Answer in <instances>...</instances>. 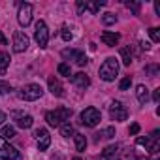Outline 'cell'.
Returning <instances> with one entry per match:
<instances>
[{
    "label": "cell",
    "instance_id": "20",
    "mask_svg": "<svg viewBox=\"0 0 160 160\" xmlns=\"http://www.w3.org/2000/svg\"><path fill=\"white\" fill-rule=\"evenodd\" d=\"M117 151H119V145H117V143H115V145L106 147V149H104V152H102V156H100V160H109L111 156H115V154H117Z\"/></svg>",
    "mask_w": 160,
    "mask_h": 160
},
{
    "label": "cell",
    "instance_id": "10",
    "mask_svg": "<svg viewBox=\"0 0 160 160\" xmlns=\"http://www.w3.org/2000/svg\"><path fill=\"white\" fill-rule=\"evenodd\" d=\"M12 115V119L15 121V124L19 126V128H30L32 124H34V119H32V115H28V113H23V111H12L10 113Z\"/></svg>",
    "mask_w": 160,
    "mask_h": 160
},
{
    "label": "cell",
    "instance_id": "23",
    "mask_svg": "<svg viewBox=\"0 0 160 160\" xmlns=\"http://www.w3.org/2000/svg\"><path fill=\"white\" fill-rule=\"evenodd\" d=\"M15 136H17L15 126H12V124L2 126V138H4V139H12V138H15Z\"/></svg>",
    "mask_w": 160,
    "mask_h": 160
},
{
    "label": "cell",
    "instance_id": "21",
    "mask_svg": "<svg viewBox=\"0 0 160 160\" xmlns=\"http://www.w3.org/2000/svg\"><path fill=\"white\" fill-rule=\"evenodd\" d=\"M121 60L124 66H130L132 64V49L130 47H122L121 49Z\"/></svg>",
    "mask_w": 160,
    "mask_h": 160
},
{
    "label": "cell",
    "instance_id": "14",
    "mask_svg": "<svg viewBox=\"0 0 160 160\" xmlns=\"http://www.w3.org/2000/svg\"><path fill=\"white\" fill-rule=\"evenodd\" d=\"M119 40H121V34H117V32H109V30L102 32V42H104L108 47H115V45L119 43Z\"/></svg>",
    "mask_w": 160,
    "mask_h": 160
},
{
    "label": "cell",
    "instance_id": "36",
    "mask_svg": "<svg viewBox=\"0 0 160 160\" xmlns=\"http://www.w3.org/2000/svg\"><path fill=\"white\" fill-rule=\"evenodd\" d=\"M154 12H156V15L160 17V2H154Z\"/></svg>",
    "mask_w": 160,
    "mask_h": 160
},
{
    "label": "cell",
    "instance_id": "18",
    "mask_svg": "<svg viewBox=\"0 0 160 160\" xmlns=\"http://www.w3.org/2000/svg\"><path fill=\"white\" fill-rule=\"evenodd\" d=\"M73 141H75V149H77L79 152L85 151V147H87V138H85L83 134L75 132V134H73Z\"/></svg>",
    "mask_w": 160,
    "mask_h": 160
},
{
    "label": "cell",
    "instance_id": "30",
    "mask_svg": "<svg viewBox=\"0 0 160 160\" xmlns=\"http://www.w3.org/2000/svg\"><path fill=\"white\" fill-rule=\"evenodd\" d=\"M149 34H151V40L152 42H160V28H156V27H152V28H149Z\"/></svg>",
    "mask_w": 160,
    "mask_h": 160
},
{
    "label": "cell",
    "instance_id": "15",
    "mask_svg": "<svg viewBox=\"0 0 160 160\" xmlns=\"http://www.w3.org/2000/svg\"><path fill=\"white\" fill-rule=\"evenodd\" d=\"M49 91H51V94L57 96V98L64 96V87L60 85V81H58L57 77H49Z\"/></svg>",
    "mask_w": 160,
    "mask_h": 160
},
{
    "label": "cell",
    "instance_id": "1",
    "mask_svg": "<svg viewBox=\"0 0 160 160\" xmlns=\"http://www.w3.org/2000/svg\"><path fill=\"white\" fill-rule=\"evenodd\" d=\"M70 117H72L70 108H57V109L45 113V121L49 126H62L64 122H70Z\"/></svg>",
    "mask_w": 160,
    "mask_h": 160
},
{
    "label": "cell",
    "instance_id": "13",
    "mask_svg": "<svg viewBox=\"0 0 160 160\" xmlns=\"http://www.w3.org/2000/svg\"><path fill=\"white\" fill-rule=\"evenodd\" d=\"M72 83L77 87V89H81V91H85L89 85H91V79H89V75L87 73H83V72H79V73H75V75H72Z\"/></svg>",
    "mask_w": 160,
    "mask_h": 160
},
{
    "label": "cell",
    "instance_id": "9",
    "mask_svg": "<svg viewBox=\"0 0 160 160\" xmlns=\"http://www.w3.org/2000/svg\"><path fill=\"white\" fill-rule=\"evenodd\" d=\"M30 45V38L25 34V32H15L13 34V51L15 53H25Z\"/></svg>",
    "mask_w": 160,
    "mask_h": 160
},
{
    "label": "cell",
    "instance_id": "7",
    "mask_svg": "<svg viewBox=\"0 0 160 160\" xmlns=\"http://www.w3.org/2000/svg\"><path fill=\"white\" fill-rule=\"evenodd\" d=\"M109 115H111L113 121H126L128 119V109L122 106V102L113 100L111 106H109Z\"/></svg>",
    "mask_w": 160,
    "mask_h": 160
},
{
    "label": "cell",
    "instance_id": "27",
    "mask_svg": "<svg viewBox=\"0 0 160 160\" xmlns=\"http://www.w3.org/2000/svg\"><path fill=\"white\" fill-rule=\"evenodd\" d=\"M124 6L128 8V10H132V13H139V10H141V4L139 2H132V0H126V2H124Z\"/></svg>",
    "mask_w": 160,
    "mask_h": 160
},
{
    "label": "cell",
    "instance_id": "2",
    "mask_svg": "<svg viewBox=\"0 0 160 160\" xmlns=\"http://www.w3.org/2000/svg\"><path fill=\"white\" fill-rule=\"evenodd\" d=\"M98 73H100V79H104V81H115V77L119 73V62H117V58H113V57L106 58L104 64L100 66Z\"/></svg>",
    "mask_w": 160,
    "mask_h": 160
},
{
    "label": "cell",
    "instance_id": "35",
    "mask_svg": "<svg viewBox=\"0 0 160 160\" xmlns=\"http://www.w3.org/2000/svg\"><path fill=\"white\" fill-rule=\"evenodd\" d=\"M152 100H154V104H158V102H160V89L152 91Z\"/></svg>",
    "mask_w": 160,
    "mask_h": 160
},
{
    "label": "cell",
    "instance_id": "38",
    "mask_svg": "<svg viewBox=\"0 0 160 160\" xmlns=\"http://www.w3.org/2000/svg\"><path fill=\"white\" fill-rule=\"evenodd\" d=\"M51 160H64V156H62V154H60V152H57V154H55V156H53V158H51Z\"/></svg>",
    "mask_w": 160,
    "mask_h": 160
},
{
    "label": "cell",
    "instance_id": "39",
    "mask_svg": "<svg viewBox=\"0 0 160 160\" xmlns=\"http://www.w3.org/2000/svg\"><path fill=\"white\" fill-rule=\"evenodd\" d=\"M141 47H143V49H151V43H149V42H143Z\"/></svg>",
    "mask_w": 160,
    "mask_h": 160
},
{
    "label": "cell",
    "instance_id": "29",
    "mask_svg": "<svg viewBox=\"0 0 160 160\" xmlns=\"http://www.w3.org/2000/svg\"><path fill=\"white\" fill-rule=\"evenodd\" d=\"M60 36H62V40H64V42H70V40L73 38V32H72V28H70V27H62Z\"/></svg>",
    "mask_w": 160,
    "mask_h": 160
},
{
    "label": "cell",
    "instance_id": "11",
    "mask_svg": "<svg viewBox=\"0 0 160 160\" xmlns=\"http://www.w3.org/2000/svg\"><path fill=\"white\" fill-rule=\"evenodd\" d=\"M106 6V0H96V2H83V0H79L77 2V12L79 15H83V12H91V13H98L100 8Z\"/></svg>",
    "mask_w": 160,
    "mask_h": 160
},
{
    "label": "cell",
    "instance_id": "40",
    "mask_svg": "<svg viewBox=\"0 0 160 160\" xmlns=\"http://www.w3.org/2000/svg\"><path fill=\"white\" fill-rule=\"evenodd\" d=\"M4 121H6V115H4V113H2V111H0V124H2V122H4Z\"/></svg>",
    "mask_w": 160,
    "mask_h": 160
},
{
    "label": "cell",
    "instance_id": "41",
    "mask_svg": "<svg viewBox=\"0 0 160 160\" xmlns=\"http://www.w3.org/2000/svg\"><path fill=\"white\" fill-rule=\"evenodd\" d=\"M73 160H81V158H77V156H75V158H73Z\"/></svg>",
    "mask_w": 160,
    "mask_h": 160
},
{
    "label": "cell",
    "instance_id": "19",
    "mask_svg": "<svg viewBox=\"0 0 160 160\" xmlns=\"http://www.w3.org/2000/svg\"><path fill=\"white\" fill-rule=\"evenodd\" d=\"M10 55L4 53V51H0V75H4L8 72V66H10Z\"/></svg>",
    "mask_w": 160,
    "mask_h": 160
},
{
    "label": "cell",
    "instance_id": "6",
    "mask_svg": "<svg viewBox=\"0 0 160 160\" xmlns=\"http://www.w3.org/2000/svg\"><path fill=\"white\" fill-rule=\"evenodd\" d=\"M34 40H36V43H38L42 49H43V47H47V42H49V30H47L45 21H38V23H36Z\"/></svg>",
    "mask_w": 160,
    "mask_h": 160
},
{
    "label": "cell",
    "instance_id": "26",
    "mask_svg": "<svg viewBox=\"0 0 160 160\" xmlns=\"http://www.w3.org/2000/svg\"><path fill=\"white\" fill-rule=\"evenodd\" d=\"M57 70H58V73H60V75H66V77H70V75H72V68H70V64H66V62H60Z\"/></svg>",
    "mask_w": 160,
    "mask_h": 160
},
{
    "label": "cell",
    "instance_id": "16",
    "mask_svg": "<svg viewBox=\"0 0 160 160\" xmlns=\"http://www.w3.org/2000/svg\"><path fill=\"white\" fill-rule=\"evenodd\" d=\"M160 149V141H158V130H154L151 136H149V141H147V151L151 154H156Z\"/></svg>",
    "mask_w": 160,
    "mask_h": 160
},
{
    "label": "cell",
    "instance_id": "17",
    "mask_svg": "<svg viewBox=\"0 0 160 160\" xmlns=\"http://www.w3.org/2000/svg\"><path fill=\"white\" fill-rule=\"evenodd\" d=\"M136 98H138V102L139 104H147V100H149V89L145 87V85H138L136 87Z\"/></svg>",
    "mask_w": 160,
    "mask_h": 160
},
{
    "label": "cell",
    "instance_id": "31",
    "mask_svg": "<svg viewBox=\"0 0 160 160\" xmlns=\"http://www.w3.org/2000/svg\"><path fill=\"white\" fill-rule=\"evenodd\" d=\"M8 92H12V85L6 81H0V94H8Z\"/></svg>",
    "mask_w": 160,
    "mask_h": 160
},
{
    "label": "cell",
    "instance_id": "24",
    "mask_svg": "<svg viewBox=\"0 0 160 160\" xmlns=\"http://www.w3.org/2000/svg\"><path fill=\"white\" fill-rule=\"evenodd\" d=\"M73 60H75L77 66H87V62H89V58H87L85 53H81V51H77V55L73 57Z\"/></svg>",
    "mask_w": 160,
    "mask_h": 160
},
{
    "label": "cell",
    "instance_id": "3",
    "mask_svg": "<svg viewBox=\"0 0 160 160\" xmlns=\"http://www.w3.org/2000/svg\"><path fill=\"white\" fill-rule=\"evenodd\" d=\"M42 94H43V89L36 83H30V85H27L19 91V98L25 100V102H34V100L42 98Z\"/></svg>",
    "mask_w": 160,
    "mask_h": 160
},
{
    "label": "cell",
    "instance_id": "8",
    "mask_svg": "<svg viewBox=\"0 0 160 160\" xmlns=\"http://www.w3.org/2000/svg\"><path fill=\"white\" fill-rule=\"evenodd\" d=\"M17 21H19L21 27H28V25H30V21H32V4H28V2L19 4Z\"/></svg>",
    "mask_w": 160,
    "mask_h": 160
},
{
    "label": "cell",
    "instance_id": "33",
    "mask_svg": "<svg viewBox=\"0 0 160 160\" xmlns=\"http://www.w3.org/2000/svg\"><path fill=\"white\" fill-rule=\"evenodd\" d=\"M128 132H130V136H138V134H139V124H138V122L130 124V130H128Z\"/></svg>",
    "mask_w": 160,
    "mask_h": 160
},
{
    "label": "cell",
    "instance_id": "32",
    "mask_svg": "<svg viewBox=\"0 0 160 160\" xmlns=\"http://www.w3.org/2000/svg\"><path fill=\"white\" fill-rule=\"evenodd\" d=\"M98 136H102V138H113L115 136V128L113 126H109V128H106L102 134H98Z\"/></svg>",
    "mask_w": 160,
    "mask_h": 160
},
{
    "label": "cell",
    "instance_id": "12",
    "mask_svg": "<svg viewBox=\"0 0 160 160\" xmlns=\"http://www.w3.org/2000/svg\"><path fill=\"white\" fill-rule=\"evenodd\" d=\"M34 136H36V141H38V149H40V151H47L49 145H51V136H49V132H47L45 128H38V130L34 132Z\"/></svg>",
    "mask_w": 160,
    "mask_h": 160
},
{
    "label": "cell",
    "instance_id": "28",
    "mask_svg": "<svg viewBox=\"0 0 160 160\" xmlns=\"http://www.w3.org/2000/svg\"><path fill=\"white\" fill-rule=\"evenodd\" d=\"M102 21H104V25H115V23H117V15H113V13H104V15H102Z\"/></svg>",
    "mask_w": 160,
    "mask_h": 160
},
{
    "label": "cell",
    "instance_id": "5",
    "mask_svg": "<svg viewBox=\"0 0 160 160\" xmlns=\"http://www.w3.org/2000/svg\"><path fill=\"white\" fill-rule=\"evenodd\" d=\"M19 156H21L19 151L0 136V158L2 160H19Z\"/></svg>",
    "mask_w": 160,
    "mask_h": 160
},
{
    "label": "cell",
    "instance_id": "22",
    "mask_svg": "<svg viewBox=\"0 0 160 160\" xmlns=\"http://www.w3.org/2000/svg\"><path fill=\"white\" fill-rule=\"evenodd\" d=\"M73 134H75V128H73V124L72 122H64L62 126H60V136L62 138H73Z\"/></svg>",
    "mask_w": 160,
    "mask_h": 160
},
{
    "label": "cell",
    "instance_id": "25",
    "mask_svg": "<svg viewBox=\"0 0 160 160\" xmlns=\"http://www.w3.org/2000/svg\"><path fill=\"white\" fill-rule=\"evenodd\" d=\"M130 87H132V77H130V75L122 77V79H121V83H119V91H128Z\"/></svg>",
    "mask_w": 160,
    "mask_h": 160
},
{
    "label": "cell",
    "instance_id": "37",
    "mask_svg": "<svg viewBox=\"0 0 160 160\" xmlns=\"http://www.w3.org/2000/svg\"><path fill=\"white\" fill-rule=\"evenodd\" d=\"M0 43H2V45H6V43H8V40H6V36H4L2 32H0Z\"/></svg>",
    "mask_w": 160,
    "mask_h": 160
},
{
    "label": "cell",
    "instance_id": "4",
    "mask_svg": "<svg viewBox=\"0 0 160 160\" xmlns=\"http://www.w3.org/2000/svg\"><path fill=\"white\" fill-rule=\"evenodd\" d=\"M102 121V113L96 108H87L85 111H81V122L89 128H94L98 122Z\"/></svg>",
    "mask_w": 160,
    "mask_h": 160
},
{
    "label": "cell",
    "instance_id": "34",
    "mask_svg": "<svg viewBox=\"0 0 160 160\" xmlns=\"http://www.w3.org/2000/svg\"><path fill=\"white\" fill-rule=\"evenodd\" d=\"M145 72H147V73H151V75H154V73L158 72V66H147V68H145Z\"/></svg>",
    "mask_w": 160,
    "mask_h": 160
}]
</instances>
